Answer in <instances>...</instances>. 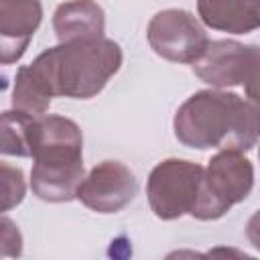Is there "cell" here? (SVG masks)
<instances>
[{
	"mask_svg": "<svg viewBox=\"0 0 260 260\" xmlns=\"http://www.w3.org/2000/svg\"><path fill=\"white\" fill-rule=\"evenodd\" d=\"M173 130L189 148L248 152L260 140V108L234 91L201 89L179 106Z\"/></svg>",
	"mask_w": 260,
	"mask_h": 260,
	"instance_id": "1",
	"label": "cell"
},
{
	"mask_svg": "<svg viewBox=\"0 0 260 260\" xmlns=\"http://www.w3.org/2000/svg\"><path fill=\"white\" fill-rule=\"evenodd\" d=\"M26 67L51 98L89 100L122 67V49L106 37L69 41L43 51Z\"/></svg>",
	"mask_w": 260,
	"mask_h": 260,
	"instance_id": "2",
	"label": "cell"
},
{
	"mask_svg": "<svg viewBox=\"0 0 260 260\" xmlns=\"http://www.w3.org/2000/svg\"><path fill=\"white\" fill-rule=\"evenodd\" d=\"M205 169L183 158L160 160L148 175L146 197L158 219L171 221L181 215H195L203 195Z\"/></svg>",
	"mask_w": 260,
	"mask_h": 260,
	"instance_id": "3",
	"label": "cell"
},
{
	"mask_svg": "<svg viewBox=\"0 0 260 260\" xmlns=\"http://www.w3.org/2000/svg\"><path fill=\"white\" fill-rule=\"evenodd\" d=\"M252 187V162L240 150H219L205 169L203 195L193 217L201 221L223 217L236 203H242L250 195Z\"/></svg>",
	"mask_w": 260,
	"mask_h": 260,
	"instance_id": "4",
	"label": "cell"
},
{
	"mask_svg": "<svg viewBox=\"0 0 260 260\" xmlns=\"http://www.w3.org/2000/svg\"><path fill=\"white\" fill-rule=\"evenodd\" d=\"M150 49L173 63H195L207 49L209 39L195 14L181 8L156 12L146 28Z\"/></svg>",
	"mask_w": 260,
	"mask_h": 260,
	"instance_id": "5",
	"label": "cell"
},
{
	"mask_svg": "<svg viewBox=\"0 0 260 260\" xmlns=\"http://www.w3.org/2000/svg\"><path fill=\"white\" fill-rule=\"evenodd\" d=\"M138 193V181L134 173L118 162H98L77 189V199L91 211L116 213L124 209Z\"/></svg>",
	"mask_w": 260,
	"mask_h": 260,
	"instance_id": "6",
	"label": "cell"
},
{
	"mask_svg": "<svg viewBox=\"0 0 260 260\" xmlns=\"http://www.w3.org/2000/svg\"><path fill=\"white\" fill-rule=\"evenodd\" d=\"M28 156L35 162H79L83 160L81 128L63 116L32 118L28 128Z\"/></svg>",
	"mask_w": 260,
	"mask_h": 260,
	"instance_id": "7",
	"label": "cell"
},
{
	"mask_svg": "<svg viewBox=\"0 0 260 260\" xmlns=\"http://www.w3.org/2000/svg\"><path fill=\"white\" fill-rule=\"evenodd\" d=\"M43 20L41 0H0V59L18 61Z\"/></svg>",
	"mask_w": 260,
	"mask_h": 260,
	"instance_id": "8",
	"label": "cell"
},
{
	"mask_svg": "<svg viewBox=\"0 0 260 260\" xmlns=\"http://www.w3.org/2000/svg\"><path fill=\"white\" fill-rule=\"evenodd\" d=\"M246 49L248 45L232 39L209 41L205 53L191 65V69L201 81L209 83L211 87L221 89L240 85L246 63Z\"/></svg>",
	"mask_w": 260,
	"mask_h": 260,
	"instance_id": "9",
	"label": "cell"
},
{
	"mask_svg": "<svg viewBox=\"0 0 260 260\" xmlns=\"http://www.w3.org/2000/svg\"><path fill=\"white\" fill-rule=\"evenodd\" d=\"M85 179L83 160L79 162H35L30 171L32 193L49 203L77 199V189Z\"/></svg>",
	"mask_w": 260,
	"mask_h": 260,
	"instance_id": "10",
	"label": "cell"
},
{
	"mask_svg": "<svg viewBox=\"0 0 260 260\" xmlns=\"http://www.w3.org/2000/svg\"><path fill=\"white\" fill-rule=\"evenodd\" d=\"M53 30L59 43L104 37L106 14L95 0H69L57 6L53 14Z\"/></svg>",
	"mask_w": 260,
	"mask_h": 260,
	"instance_id": "11",
	"label": "cell"
},
{
	"mask_svg": "<svg viewBox=\"0 0 260 260\" xmlns=\"http://www.w3.org/2000/svg\"><path fill=\"white\" fill-rule=\"evenodd\" d=\"M197 12L221 32L246 35L260 28V0H197Z\"/></svg>",
	"mask_w": 260,
	"mask_h": 260,
	"instance_id": "12",
	"label": "cell"
},
{
	"mask_svg": "<svg viewBox=\"0 0 260 260\" xmlns=\"http://www.w3.org/2000/svg\"><path fill=\"white\" fill-rule=\"evenodd\" d=\"M12 108L26 112L30 116H45L51 106V95L41 87V83L32 77L26 65H22L16 71L14 77V89H12Z\"/></svg>",
	"mask_w": 260,
	"mask_h": 260,
	"instance_id": "13",
	"label": "cell"
},
{
	"mask_svg": "<svg viewBox=\"0 0 260 260\" xmlns=\"http://www.w3.org/2000/svg\"><path fill=\"white\" fill-rule=\"evenodd\" d=\"M37 116L20 110H8L2 114V154L28 156V128Z\"/></svg>",
	"mask_w": 260,
	"mask_h": 260,
	"instance_id": "14",
	"label": "cell"
},
{
	"mask_svg": "<svg viewBox=\"0 0 260 260\" xmlns=\"http://www.w3.org/2000/svg\"><path fill=\"white\" fill-rule=\"evenodd\" d=\"M0 175H2V211H8L12 207H16L26 193V185H24V175L18 167H10L8 162L0 165Z\"/></svg>",
	"mask_w": 260,
	"mask_h": 260,
	"instance_id": "15",
	"label": "cell"
},
{
	"mask_svg": "<svg viewBox=\"0 0 260 260\" xmlns=\"http://www.w3.org/2000/svg\"><path fill=\"white\" fill-rule=\"evenodd\" d=\"M246 98L260 108V47L248 45L246 49V63L242 71V83Z\"/></svg>",
	"mask_w": 260,
	"mask_h": 260,
	"instance_id": "16",
	"label": "cell"
},
{
	"mask_svg": "<svg viewBox=\"0 0 260 260\" xmlns=\"http://www.w3.org/2000/svg\"><path fill=\"white\" fill-rule=\"evenodd\" d=\"M0 228H2V256H20L22 252V236L18 232V228L4 215L0 219Z\"/></svg>",
	"mask_w": 260,
	"mask_h": 260,
	"instance_id": "17",
	"label": "cell"
},
{
	"mask_svg": "<svg viewBox=\"0 0 260 260\" xmlns=\"http://www.w3.org/2000/svg\"><path fill=\"white\" fill-rule=\"evenodd\" d=\"M246 236H248L250 244L260 252V209L248 219V223H246Z\"/></svg>",
	"mask_w": 260,
	"mask_h": 260,
	"instance_id": "18",
	"label": "cell"
},
{
	"mask_svg": "<svg viewBox=\"0 0 260 260\" xmlns=\"http://www.w3.org/2000/svg\"><path fill=\"white\" fill-rule=\"evenodd\" d=\"M258 158H260V150H258Z\"/></svg>",
	"mask_w": 260,
	"mask_h": 260,
	"instance_id": "19",
	"label": "cell"
}]
</instances>
